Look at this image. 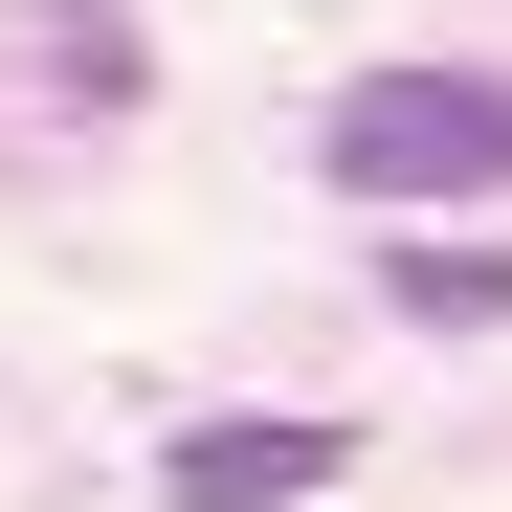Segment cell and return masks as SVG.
<instances>
[{
	"label": "cell",
	"instance_id": "cell-1",
	"mask_svg": "<svg viewBox=\"0 0 512 512\" xmlns=\"http://www.w3.org/2000/svg\"><path fill=\"white\" fill-rule=\"evenodd\" d=\"M312 156H334V201H379V223H423V201H512V67H357Z\"/></svg>",
	"mask_w": 512,
	"mask_h": 512
},
{
	"label": "cell",
	"instance_id": "cell-2",
	"mask_svg": "<svg viewBox=\"0 0 512 512\" xmlns=\"http://www.w3.org/2000/svg\"><path fill=\"white\" fill-rule=\"evenodd\" d=\"M334 468H357V423H312V401H268V423H179V446H156L179 512H312Z\"/></svg>",
	"mask_w": 512,
	"mask_h": 512
},
{
	"label": "cell",
	"instance_id": "cell-3",
	"mask_svg": "<svg viewBox=\"0 0 512 512\" xmlns=\"http://www.w3.org/2000/svg\"><path fill=\"white\" fill-rule=\"evenodd\" d=\"M423 334H512V245H401V268H379Z\"/></svg>",
	"mask_w": 512,
	"mask_h": 512
}]
</instances>
